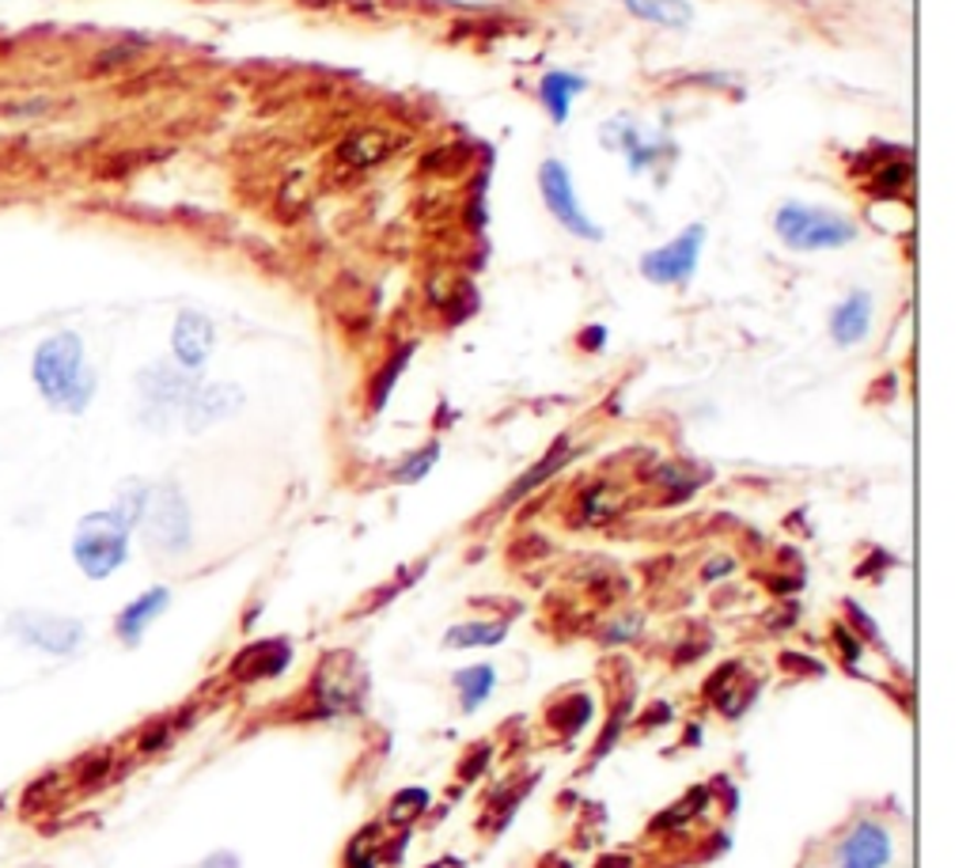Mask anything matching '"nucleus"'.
I'll list each match as a JSON object with an SVG mask.
<instances>
[{
	"label": "nucleus",
	"mask_w": 970,
	"mask_h": 868,
	"mask_svg": "<svg viewBox=\"0 0 970 868\" xmlns=\"http://www.w3.org/2000/svg\"><path fill=\"white\" fill-rule=\"evenodd\" d=\"M637 626H641L637 619H626V622H618V626H610L607 633H603V641H629L626 633H637Z\"/></svg>",
	"instance_id": "35"
},
{
	"label": "nucleus",
	"mask_w": 970,
	"mask_h": 868,
	"mask_svg": "<svg viewBox=\"0 0 970 868\" xmlns=\"http://www.w3.org/2000/svg\"><path fill=\"white\" fill-rule=\"evenodd\" d=\"M739 675H743V664H739V660H732V664H721V667H716V675H710V679H705L702 694H705V698L713 701L716 694H721L724 687H728L732 679H739Z\"/></svg>",
	"instance_id": "31"
},
{
	"label": "nucleus",
	"mask_w": 970,
	"mask_h": 868,
	"mask_svg": "<svg viewBox=\"0 0 970 868\" xmlns=\"http://www.w3.org/2000/svg\"><path fill=\"white\" fill-rule=\"evenodd\" d=\"M562 868H573V865H565V861H562Z\"/></svg>",
	"instance_id": "40"
},
{
	"label": "nucleus",
	"mask_w": 970,
	"mask_h": 868,
	"mask_svg": "<svg viewBox=\"0 0 970 868\" xmlns=\"http://www.w3.org/2000/svg\"><path fill=\"white\" fill-rule=\"evenodd\" d=\"M599 868H629V861L626 857H610V861H603Z\"/></svg>",
	"instance_id": "39"
},
{
	"label": "nucleus",
	"mask_w": 970,
	"mask_h": 868,
	"mask_svg": "<svg viewBox=\"0 0 970 868\" xmlns=\"http://www.w3.org/2000/svg\"><path fill=\"white\" fill-rule=\"evenodd\" d=\"M660 720H671V706H668V701H657V706H649L641 714V720H637V725H641V728H657Z\"/></svg>",
	"instance_id": "33"
},
{
	"label": "nucleus",
	"mask_w": 970,
	"mask_h": 868,
	"mask_svg": "<svg viewBox=\"0 0 970 868\" xmlns=\"http://www.w3.org/2000/svg\"><path fill=\"white\" fill-rule=\"evenodd\" d=\"M755 698H758V683H747V687H736V679H732L728 687H724V690L713 698V706L721 709L724 717L739 720L750 706H755Z\"/></svg>",
	"instance_id": "23"
},
{
	"label": "nucleus",
	"mask_w": 970,
	"mask_h": 868,
	"mask_svg": "<svg viewBox=\"0 0 970 868\" xmlns=\"http://www.w3.org/2000/svg\"><path fill=\"white\" fill-rule=\"evenodd\" d=\"M845 614H850V630L856 633V637H864V641H872V645H880V626L861 611V603H845Z\"/></svg>",
	"instance_id": "30"
},
{
	"label": "nucleus",
	"mask_w": 970,
	"mask_h": 868,
	"mask_svg": "<svg viewBox=\"0 0 970 868\" xmlns=\"http://www.w3.org/2000/svg\"><path fill=\"white\" fill-rule=\"evenodd\" d=\"M129 558V527L115 512H87L73 532V561L87 580H107Z\"/></svg>",
	"instance_id": "2"
},
{
	"label": "nucleus",
	"mask_w": 970,
	"mask_h": 868,
	"mask_svg": "<svg viewBox=\"0 0 970 868\" xmlns=\"http://www.w3.org/2000/svg\"><path fill=\"white\" fill-rule=\"evenodd\" d=\"M497 687V667L493 664H470L462 667V672H456V690H459V706L462 714H475V709H482L489 701V694H493Z\"/></svg>",
	"instance_id": "18"
},
{
	"label": "nucleus",
	"mask_w": 970,
	"mask_h": 868,
	"mask_svg": "<svg viewBox=\"0 0 970 868\" xmlns=\"http://www.w3.org/2000/svg\"><path fill=\"white\" fill-rule=\"evenodd\" d=\"M205 868H239V857H235V854H213L205 861Z\"/></svg>",
	"instance_id": "37"
},
{
	"label": "nucleus",
	"mask_w": 970,
	"mask_h": 868,
	"mask_svg": "<svg viewBox=\"0 0 970 868\" xmlns=\"http://www.w3.org/2000/svg\"><path fill=\"white\" fill-rule=\"evenodd\" d=\"M569 459H573V448H569V440H557V444L550 448V456H546V459H539V463L531 467V471L523 474V479L515 482L509 493H504V505H512V501L527 497L531 490H539V485H543V482H550V479H554L557 471H562L565 463H569Z\"/></svg>",
	"instance_id": "20"
},
{
	"label": "nucleus",
	"mask_w": 970,
	"mask_h": 868,
	"mask_svg": "<svg viewBox=\"0 0 970 868\" xmlns=\"http://www.w3.org/2000/svg\"><path fill=\"white\" fill-rule=\"evenodd\" d=\"M489 759H493V748H489V743H482V748L470 751V762H462V770H459L462 781H475L489 767Z\"/></svg>",
	"instance_id": "32"
},
{
	"label": "nucleus",
	"mask_w": 970,
	"mask_h": 868,
	"mask_svg": "<svg viewBox=\"0 0 970 868\" xmlns=\"http://www.w3.org/2000/svg\"><path fill=\"white\" fill-rule=\"evenodd\" d=\"M168 603H171L168 588H148V592H141V596L134 599V603H126L118 611L115 633H118L121 641H126V645H141L145 630L152 626V622L160 619L163 611H168Z\"/></svg>",
	"instance_id": "13"
},
{
	"label": "nucleus",
	"mask_w": 970,
	"mask_h": 868,
	"mask_svg": "<svg viewBox=\"0 0 970 868\" xmlns=\"http://www.w3.org/2000/svg\"><path fill=\"white\" fill-rule=\"evenodd\" d=\"M372 842H375V827H369L364 835H356L353 846L345 849V868H375V857L380 854H375Z\"/></svg>",
	"instance_id": "26"
},
{
	"label": "nucleus",
	"mask_w": 970,
	"mask_h": 868,
	"mask_svg": "<svg viewBox=\"0 0 970 868\" xmlns=\"http://www.w3.org/2000/svg\"><path fill=\"white\" fill-rule=\"evenodd\" d=\"M395 149H398V137H391L387 129H356V133H349L345 141L338 144V160H342L345 168L369 171L375 163L387 160Z\"/></svg>",
	"instance_id": "14"
},
{
	"label": "nucleus",
	"mask_w": 970,
	"mask_h": 868,
	"mask_svg": "<svg viewBox=\"0 0 970 868\" xmlns=\"http://www.w3.org/2000/svg\"><path fill=\"white\" fill-rule=\"evenodd\" d=\"M774 232L792 250H838L856 239V224L834 210L789 202L774 216Z\"/></svg>",
	"instance_id": "3"
},
{
	"label": "nucleus",
	"mask_w": 970,
	"mask_h": 868,
	"mask_svg": "<svg viewBox=\"0 0 970 868\" xmlns=\"http://www.w3.org/2000/svg\"><path fill=\"white\" fill-rule=\"evenodd\" d=\"M626 717H629V701H622V706L615 709V717H610V725L603 728V736L596 740V748H591V759H603V754H607L610 748H615V743H618V736H622V725H626Z\"/></svg>",
	"instance_id": "29"
},
{
	"label": "nucleus",
	"mask_w": 970,
	"mask_h": 868,
	"mask_svg": "<svg viewBox=\"0 0 970 868\" xmlns=\"http://www.w3.org/2000/svg\"><path fill=\"white\" fill-rule=\"evenodd\" d=\"M830 641H834V645H838V653H842L845 664H850V667L861 664L864 645H861V637H856V633H853L850 626H842V622H838V626H830Z\"/></svg>",
	"instance_id": "28"
},
{
	"label": "nucleus",
	"mask_w": 970,
	"mask_h": 868,
	"mask_svg": "<svg viewBox=\"0 0 970 868\" xmlns=\"http://www.w3.org/2000/svg\"><path fill=\"white\" fill-rule=\"evenodd\" d=\"M4 630L12 633L20 645L34 649V653L46 656H73L84 649L87 630L81 619H68V614H50V611H15L8 614Z\"/></svg>",
	"instance_id": "5"
},
{
	"label": "nucleus",
	"mask_w": 970,
	"mask_h": 868,
	"mask_svg": "<svg viewBox=\"0 0 970 868\" xmlns=\"http://www.w3.org/2000/svg\"><path fill=\"white\" fill-rule=\"evenodd\" d=\"M288 664H292V645H288L285 637H269V641H255V645L243 649V653L232 660V675H239V679H247V683L274 679V675H281Z\"/></svg>",
	"instance_id": "12"
},
{
	"label": "nucleus",
	"mask_w": 970,
	"mask_h": 868,
	"mask_svg": "<svg viewBox=\"0 0 970 868\" xmlns=\"http://www.w3.org/2000/svg\"><path fill=\"white\" fill-rule=\"evenodd\" d=\"M425 808H428V789H422V785L402 789V793H395V801H391V815H398V823H402V815H417Z\"/></svg>",
	"instance_id": "27"
},
{
	"label": "nucleus",
	"mask_w": 970,
	"mask_h": 868,
	"mask_svg": "<svg viewBox=\"0 0 970 868\" xmlns=\"http://www.w3.org/2000/svg\"><path fill=\"white\" fill-rule=\"evenodd\" d=\"M31 379L46 406L61 414H84L95 398V372L87 368L84 337L76 330H57L34 345Z\"/></svg>",
	"instance_id": "1"
},
{
	"label": "nucleus",
	"mask_w": 970,
	"mask_h": 868,
	"mask_svg": "<svg viewBox=\"0 0 970 868\" xmlns=\"http://www.w3.org/2000/svg\"><path fill=\"white\" fill-rule=\"evenodd\" d=\"M591 717H596V701H591V694H569V698L554 701V706L546 709V725L562 736H573V732H580V728H588Z\"/></svg>",
	"instance_id": "19"
},
{
	"label": "nucleus",
	"mask_w": 970,
	"mask_h": 868,
	"mask_svg": "<svg viewBox=\"0 0 970 868\" xmlns=\"http://www.w3.org/2000/svg\"><path fill=\"white\" fill-rule=\"evenodd\" d=\"M710 785H694L686 793V801L683 804H675V808H663L657 819H652V831H679V827H686L690 819H694L697 812L705 808V804H710Z\"/></svg>",
	"instance_id": "22"
},
{
	"label": "nucleus",
	"mask_w": 970,
	"mask_h": 868,
	"mask_svg": "<svg viewBox=\"0 0 970 868\" xmlns=\"http://www.w3.org/2000/svg\"><path fill=\"white\" fill-rule=\"evenodd\" d=\"M732 569H736V561H732V558H713L710 566L702 569V580H705V585H713V580H721L724 572H732Z\"/></svg>",
	"instance_id": "34"
},
{
	"label": "nucleus",
	"mask_w": 970,
	"mask_h": 868,
	"mask_svg": "<svg viewBox=\"0 0 970 868\" xmlns=\"http://www.w3.org/2000/svg\"><path fill=\"white\" fill-rule=\"evenodd\" d=\"M137 527L145 532V539L163 554H182L190 546V508L186 497L174 482L148 485V497L141 508Z\"/></svg>",
	"instance_id": "4"
},
{
	"label": "nucleus",
	"mask_w": 970,
	"mask_h": 868,
	"mask_svg": "<svg viewBox=\"0 0 970 868\" xmlns=\"http://www.w3.org/2000/svg\"><path fill=\"white\" fill-rule=\"evenodd\" d=\"M409 353H414V345H406V350L398 353L395 361L387 364V368L380 372V379H375V387H372V406L375 410H380L383 403H387V395H391V387H395V379L402 376V368H406V361H409Z\"/></svg>",
	"instance_id": "25"
},
{
	"label": "nucleus",
	"mask_w": 970,
	"mask_h": 868,
	"mask_svg": "<svg viewBox=\"0 0 970 868\" xmlns=\"http://www.w3.org/2000/svg\"><path fill=\"white\" fill-rule=\"evenodd\" d=\"M213 345H216V330H213V323H209L205 315H201V311H182V315L174 319L171 350H174L179 368H186V372L205 368Z\"/></svg>",
	"instance_id": "10"
},
{
	"label": "nucleus",
	"mask_w": 970,
	"mask_h": 868,
	"mask_svg": "<svg viewBox=\"0 0 970 868\" xmlns=\"http://www.w3.org/2000/svg\"><path fill=\"white\" fill-rule=\"evenodd\" d=\"M194 372L179 368V364H152L137 376V390H141V418L156 429H163L174 414H182L186 398L194 395Z\"/></svg>",
	"instance_id": "6"
},
{
	"label": "nucleus",
	"mask_w": 970,
	"mask_h": 868,
	"mask_svg": "<svg viewBox=\"0 0 970 868\" xmlns=\"http://www.w3.org/2000/svg\"><path fill=\"white\" fill-rule=\"evenodd\" d=\"M686 748H694V743H702V725H690V732H686Z\"/></svg>",
	"instance_id": "38"
},
{
	"label": "nucleus",
	"mask_w": 970,
	"mask_h": 868,
	"mask_svg": "<svg viewBox=\"0 0 970 868\" xmlns=\"http://www.w3.org/2000/svg\"><path fill=\"white\" fill-rule=\"evenodd\" d=\"M239 406H243V390L235 384H205V387H194V395L186 398L182 421H186L190 432H201L209 429V425L232 418Z\"/></svg>",
	"instance_id": "11"
},
{
	"label": "nucleus",
	"mask_w": 970,
	"mask_h": 868,
	"mask_svg": "<svg viewBox=\"0 0 970 868\" xmlns=\"http://www.w3.org/2000/svg\"><path fill=\"white\" fill-rule=\"evenodd\" d=\"M872 330V297L868 292H850L834 311H830V337L838 345H861Z\"/></svg>",
	"instance_id": "15"
},
{
	"label": "nucleus",
	"mask_w": 970,
	"mask_h": 868,
	"mask_svg": "<svg viewBox=\"0 0 970 868\" xmlns=\"http://www.w3.org/2000/svg\"><path fill=\"white\" fill-rule=\"evenodd\" d=\"M895 857V838L880 819H856L838 846V868H887Z\"/></svg>",
	"instance_id": "9"
},
{
	"label": "nucleus",
	"mask_w": 970,
	"mask_h": 868,
	"mask_svg": "<svg viewBox=\"0 0 970 868\" xmlns=\"http://www.w3.org/2000/svg\"><path fill=\"white\" fill-rule=\"evenodd\" d=\"M436 459H440V444H428V448H422V451H414V456L406 459V463L402 467H395V479L398 482H422L428 471H433L436 467Z\"/></svg>",
	"instance_id": "24"
},
{
	"label": "nucleus",
	"mask_w": 970,
	"mask_h": 868,
	"mask_svg": "<svg viewBox=\"0 0 970 868\" xmlns=\"http://www.w3.org/2000/svg\"><path fill=\"white\" fill-rule=\"evenodd\" d=\"M603 342H607V330H603V326H588V330H584V337H580V345H584V350H591V353H596Z\"/></svg>",
	"instance_id": "36"
},
{
	"label": "nucleus",
	"mask_w": 970,
	"mask_h": 868,
	"mask_svg": "<svg viewBox=\"0 0 970 868\" xmlns=\"http://www.w3.org/2000/svg\"><path fill=\"white\" fill-rule=\"evenodd\" d=\"M702 243H705V228L702 224H690L679 239L663 243V247L649 250L641 258V274L644 281L652 285H686L697 270V258H702Z\"/></svg>",
	"instance_id": "8"
},
{
	"label": "nucleus",
	"mask_w": 970,
	"mask_h": 868,
	"mask_svg": "<svg viewBox=\"0 0 970 868\" xmlns=\"http://www.w3.org/2000/svg\"><path fill=\"white\" fill-rule=\"evenodd\" d=\"M539 190H543L546 210L554 213V221L562 224L565 232H573V236H580V239H591V243L603 239L599 224L584 213V205H580V197H576L573 179H569V171H565L562 160H546L543 168H539Z\"/></svg>",
	"instance_id": "7"
},
{
	"label": "nucleus",
	"mask_w": 970,
	"mask_h": 868,
	"mask_svg": "<svg viewBox=\"0 0 970 868\" xmlns=\"http://www.w3.org/2000/svg\"><path fill=\"white\" fill-rule=\"evenodd\" d=\"M618 4H622L629 15L657 23V28L683 31L690 28V20H694V8H690L686 0H618Z\"/></svg>",
	"instance_id": "16"
},
{
	"label": "nucleus",
	"mask_w": 970,
	"mask_h": 868,
	"mask_svg": "<svg viewBox=\"0 0 970 868\" xmlns=\"http://www.w3.org/2000/svg\"><path fill=\"white\" fill-rule=\"evenodd\" d=\"M584 88H588V81H584V76H573V73H546L543 81H539V95H543L550 118H554L557 126H562V121L569 118L573 99Z\"/></svg>",
	"instance_id": "17"
},
{
	"label": "nucleus",
	"mask_w": 970,
	"mask_h": 868,
	"mask_svg": "<svg viewBox=\"0 0 970 868\" xmlns=\"http://www.w3.org/2000/svg\"><path fill=\"white\" fill-rule=\"evenodd\" d=\"M509 637V622H462V626H451L444 645L451 649H489L501 645Z\"/></svg>",
	"instance_id": "21"
}]
</instances>
